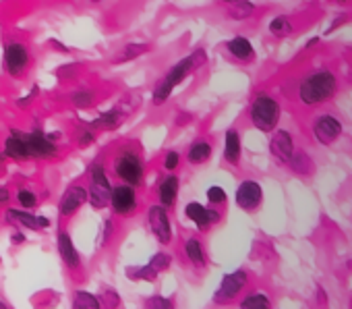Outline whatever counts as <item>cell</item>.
Wrapping results in <instances>:
<instances>
[{"instance_id":"6da1fadb","label":"cell","mask_w":352,"mask_h":309,"mask_svg":"<svg viewBox=\"0 0 352 309\" xmlns=\"http://www.w3.org/2000/svg\"><path fill=\"white\" fill-rule=\"evenodd\" d=\"M338 92V77L327 69L313 71L302 77L296 87V96L305 106H319L329 102Z\"/></svg>"},{"instance_id":"7a4b0ae2","label":"cell","mask_w":352,"mask_h":309,"mask_svg":"<svg viewBox=\"0 0 352 309\" xmlns=\"http://www.w3.org/2000/svg\"><path fill=\"white\" fill-rule=\"evenodd\" d=\"M249 116H251L253 127H257L263 133H270L280 122V116H282L280 102L274 96H270L267 92H261L253 98L251 108H249Z\"/></svg>"},{"instance_id":"3957f363","label":"cell","mask_w":352,"mask_h":309,"mask_svg":"<svg viewBox=\"0 0 352 309\" xmlns=\"http://www.w3.org/2000/svg\"><path fill=\"white\" fill-rule=\"evenodd\" d=\"M114 175L131 187H139L143 183V160L139 158V153L133 149H122L116 153L114 158Z\"/></svg>"},{"instance_id":"277c9868","label":"cell","mask_w":352,"mask_h":309,"mask_svg":"<svg viewBox=\"0 0 352 309\" xmlns=\"http://www.w3.org/2000/svg\"><path fill=\"white\" fill-rule=\"evenodd\" d=\"M112 191H114V187L108 181V175H106L104 164L102 162H94L89 167V187H87L89 204L96 210H104L106 206H110Z\"/></svg>"},{"instance_id":"5b68a950","label":"cell","mask_w":352,"mask_h":309,"mask_svg":"<svg viewBox=\"0 0 352 309\" xmlns=\"http://www.w3.org/2000/svg\"><path fill=\"white\" fill-rule=\"evenodd\" d=\"M344 125L338 116L333 114H317L311 120V135L317 143L321 145H333L342 137Z\"/></svg>"},{"instance_id":"8992f818","label":"cell","mask_w":352,"mask_h":309,"mask_svg":"<svg viewBox=\"0 0 352 309\" xmlns=\"http://www.w3.org/2000/svg\"><path fill=\"white\" fill-rule=\"evenodd\" d=\"M206 61H208V54H206V50H193L189 56H185L183 61H179L176 63L166 75H164V79L172 85V87H176V85H181L193 71H197L199 67H204L206 65Z\"/></svg>"},{"instance_id":"52a82bcc","label":"cell","mask_w":352,"mask_h":309,"mask_svg":"<svg viewBox=\"0 0 352 309\" xmlns=\"http://www.w3.org/2000/svg\"><path fill=\"white\" fill-rule=\"evenodd\" d=\"M30 50L19 44V42H11L5 46V52H3V69L7 75L11 77H19L25 73V69L30 67Z\"/></svg>"},{"instance_id":"ba28073f","label":"cell","mask_w":352,"mask_h":309,"mask_svg":"<svg viewBox=\"0 0 352 309\" xmlns=\"http://www.w3.org/2000/svg\"><path fill=\"white\" fill-rule=\"evenodd\" d=\"M247 272L245 270H236V272H230V274H226L224 278H222V284L216 288V295H214V301L218 303V305H228V303H232L239 295H241V290L247 286Z\"/></svg>"},{"instance_id":"9c48e42d","label":"cell","mask_w":352,"mask_h":309,"mask_svg":"<svg viewBox=\"0 0 352 309\" xmlns=\"http://www.w3.org/2000/svg\"><path fill=\"white\" fill-rule=\"evenodd\" d=\"M147 224H149V231L153 233V237L162 245H168L172 241V222L168 216V208H164L160 204L151 206L147 210Z\"/></svg>"},{"instance_id":"30bf717a","label":"cell","mask_w":352,"mask_h":309,"mask_svg":"<svg viewBox=\"0 0 352 309\" xmlns=\"http://www.w3.org/2000/svg\"><path fill=\"white\" fill-rule=\"evenodd\" d=\"M56 135H46L42 131H32L25 133V143L30 149V158H52L56 156L58 145H56Z\"/></svg>"},{"instance_id":"8fae6325","label":"cell","mask_w":352,"mask_h":309,"mask_svg":"<svg viewBox=\"0 0 352 309\" xmlns=\"http://www.w3.org/2000/svg\"><path fill=\"white\" fill-rule=\"evenodd\" d=\"M137 193H135V187L131 185H118L114 187L112 191V200H110V206L114 210V214L118 216H133L137 212Z\"/></svg>"},{"instance_id":"7c38bea8","label":"cell","mask_w":352,"mask_h":309,"mask_svg":"<svg viewBox=\"0 0 352 309\" xmlns=\"http://www.w3.org/2000/svg\"><path fill=\"white\" fill-rule=\"evenodd\" d=\"M270 151H272V156L282 162V164H288L294 156V139L292 135L286 131V129H278L274 131L272 139H270Z\"/></svg>"},{"instance_id":"4fadbf2b","label":"cell","mask_w":352,"mask_h":309,"mask_svg":"<svg viewBox=\"0 0 352 309\" xmlns=\"http://www.w3.org/2000/svg\"><path fill=\"white\" fill-rule=\"evenodd\" d=\"M263 202V189L257 181H243L236 189V204L239 208L253 212L261 206Z\"/></svg>"},{"instance_id":"5bb4252c","label":"cell","mask_w":352,"mask_h":309,"mask_svg":"<svg viewBox=\"0 0 352 309\" xmlns=\"http://www.w3.org/2000/svg\"><path fill=\"white\" fill-rule=\"evenodd\" d=\"M185 216H187L199 231H208L212 224L220 222V212H218V210H212V208H208V206H204V204H199V202L187 204Z\"/></svg>"},{"instance_id":"9a60e30c","label":"cell","mask_w":352,"mask_h":309,"mask_svg":"<svg viewBox=\"0 0 352 309\" xmlns=\"http://www.w3.org/2000/svg\"><path fill=\"white\" fill-rule=\"evenodd\" d=\"M85 202H89L87 189L81 187V185H71V187L65 191V195H63V200H60V204H58V212H60L63 218H71L73 214H77V210H79Z\"/></svg>"},{"instance_id":"2e32d148","label":"cell","mask_w":352,"mask_h":309,"mask_svg":"<svg viewBox=\"0 0 352 309\" xmlns=\"http://www.w3.org/2000/svg\"><path fill=\"white\" fill-rule=\"evenodd\" d=\"M226 50L232 58H236V63H251L255 58V48L251 44L249 38L245 36H234L226 42Z\"/></svg>"},{"instance_id":"e0dca14e","label":"cell","mask_w":352,"mask_h":309,"mask_svg":"<svg viewBox=\"0 0 352 309\" xmlns=\"http://www.w3.org/2000/svg\"><path fill=\"white\" fill-rule=\"evenodd\" d=\"M5 153L13 160H32L30 158V149H28V143H25V133H19V131H11V135L5 139Z\"/></svg>"},{"instance_id":"ac0fdd59","label":"cell","mask_w":352,"mask_h":309,"mask_svg":"<svg viewBox=\"0 0 352 309\" xmlns=\"http://www.w3.org/2000/svg\"><path fill=\"white\" fill-rule=\"evenodd\" d=\"M58 253H60V259L65 262V266L69 270H79L81 268V257L73 245V239L67 231H60L58 233Z\"/></svg>"},{"instance_id":"d6986e66","label":"cell","mask_w":352,"mask_h":309,"mask_svg":"<svg viewBox=\"0 0 352 309\" xmlns=\"http://www.w3.org/2000/svg\"><path fill=\"white\" fill-rule=\"evenodd\" d=\"M179 187H181V181L176 175H168L162 179V183L157 185V200H160V206L164 208H172L176 204V198H179Z\"/></svg>"},{"instance_id":"ffe728a7","label":"cell","mask_w":352,"mask_h":309,"mask_svg":"<svg viewBox=\"0 0 352 309\" xmlns=\"http://www.w3.org/2000/svg\"><path fill=\"white\" fill-rule=\"evenodd\" d=\"M5 218H7V222H19L21 226H28L32 231H40V228H48L50 226V220L48 218L34 216V214H30L25 210H13L11 208V210H7Z\"/></svg>"},{"instance_id":"44dd1931","label":"cell","mask_w":352,"mask_h":309,"mask_svg":"<svg viewBox=\"0 0 352 309\" xmlns=\"http://www.w3.org/2000/svg\"><path fill=\"white\" fill-rule=\"evenodd\" d=\"M243 153V143H241V133L232 127L224 135V160L228 164H239Z\"/></svg>"},{"instance_id":"7402d4cb","label":"cell","mask_w":352,"mask_h":309,"mask_svg":"<svg viewBox=\"0 0 352 309\" xmlns=\"http://www.w3.org/2000/svg\"><path fill=\"white\" fill-rule=\"evenodd\" d=\"M126 112L129 110H122L120 106H116V108H112V110H108V112H104V114H100L96 120H91V125H89V129H100V131H112V129H116L122 120H124V116H126Z\"/></svg>"},{"instance_id":"603a6c76","label":"cell","mask_w":352,"mask_h":309,"mask_svg":"<svg viewBox=\"0 0 352 309\" xmlns=\"http://www.w3.org/2000/svg\"><path fill=\"white\" fill-rule=\"evenodd\" d=\"M212 158V143L208 139H195L189 149H187V162L197 167V164H206Z\"/></svg>"},{"instance_id":"cb8c5ba5","label":"cell","mask_w":352,"mask_h":309,"mask_svg":"<svg viewBox=\"0 0 352 309\" xmlns=\"http://www.w3.org/2000/svg\"><path fill=\"white\" fill-rule=\"evenodd\" d=\"M290 164V169L296 173V175H300V177H311L313 173H315V162L311 160V156L305 151V149H298V151H294V156H292V160L288 162Z\"/></svg>"},{"instance_id":"d4e9b609","label":"cell","mask_w":352,"mask_h":309,"mask_svg":"<svg viewBox=\"0 0 352 309\" xmlns=\"http://www.w3.org/2000/svg\"><path fill=\"white\" fill-rule=\"evenodd\" d=\"M185 253H187V257L191 259V264H195L197 268H204L206 264H208V255H206V249H204V245H201V241L199 239H189L187 243H185Z\"/></svg>"},{"instance_id":"484cf974","label":"cell","mask_w":352,"mask_h":309,"mask_svg":"<svg viewBox=\"0 0 352 309\" xmlns=\"http://www.w3.org/2000/svg\"><path fill=\"white\" fill-rule=\"evenodd\" d=\"M73 309H102V303H100V297H96L87 290H75Z\"/></svg>"},{"instance_id":"4316f807","label":"cell","mask_w":352,"mask_h":309,"mask_svg":"<svg viewBox=\"0 0 352 309\" xmlns=\"http://www.w3.org/2000/svg\"><path fill=\"white\" fill-rule=\"evenodd\" d=\"M149 50H151L149 44H135V42H131V44H126V46L114 56V63L133 61V58H137V56H141V54H145V52H149Z\"/></svg>"},{"instance_id":"83f0119b","label":"cell","mask_w":352,"mask_h":309,"mask_svg":"<svg viewBox=\"0 0 352 309\" xmlns=\"http://www.w3.org/2000/svg\"><path fill=\"white\" fill-rule=\"evenodd\" d=\"M294 32V25L290 21V17H284V15H278L270 21V34L276 36V38H286Z\"/></svg>"},{"instance_id":"f1b7e54d","label":"cell","mask_w":352,"mask_h":309,"mask_svg":"<svg viewBox=\"0 0 352 309\" xmlns=\"http://www.w3.org/2000/svg\"><path fill=\"white\" fill-rule=\"evenodd\" d=\"M253 13H255V7H253L251 3H245V0H239V3L228 5V11H226V15H228L230 19H236V21L249 19Z\"/></svg>"},{"instance_id":"f546056e","label":"cell","mask_w":352,"mask_h":309,"mask_svg":"<svg viewBox=\"0 0 352 309\" xmlns=\"http://www.w3.org/2000/svg\"><path fill=\"white\" fill-rule=\"evenodd\" d=\"M239 309H272V301L263 292H253V295H247L241 301Z\"/></svg>"},{"instance_id":"4dcf8cb0","label":"cell","mask_w":352,"mask_h":309,"mask_svg":"<svg viewBox=\"0 0 352 309\" xmlns=\"http://www.w3.org/2000/svg\"><path fill=\"white\" fill-rule=\"evenodd\" d=\"M172 92H174V87L162 77V79L155 83L153 92H151V102H153L155 106H162L164 102H168V98L172 96Z\"/></svg>"},{"instance_id":"1f68e13d","label":"cell","mask_w":352,"mask_h":309,"mask_svg":"<svg viewBox=\"0 0 352 309\" xmlns=\"http://www.w3.org/2000/svg\"><path fill=\"white\" fill-rule=\"evenodd\" d=\"M157 270H153L149 264L147 266H137V268H126V276L131 280H147V282H153L157 278Z\"/></svg>"},{"instance_id":"d6a6232c","label":"cell","mask_w":352,"mask_h":309,"mask_svg":"<svg viewBox=\"0 0 352 309\" xmlns=\"http://www.w3.org/2000/svg\"><path fill=\"white\" fill-rule=\"evenodd\" d=\"M71 102L77 106V108H87L94 104V92L91 89H77L71 94Z\"/></svg>"},{"instance_id":"836d02e7","label":"cell","mask_w":352,"mask_h":309,"mask_svg":"<svg viewBox=\"0 0 352 309\" xmlns=\"http://www.w3.org/2000/svg\"><path fill=\"white\" fill-rule=\"evenodd\" d=\"M100 303H102V309H116L120 305V297L116 290L112 288H106L102 295H100Z\"/></svg>"},{"instance_id":"e575fe53","label":"cell","mask_w":352,"mask_h":309,"mask_svg":"<svg viewBox=\"0 0 352 309\" xmlns=\"http://www.w3.org/2000/svg\"><path fill=\"white\" fill-rule=\"evenodd\" d=\"M143 309H174V303H172V299H166L162 295H153L145 301Z\"/></svg>"},{"instance_id":"d590c367","label":"cell","mask_w":352,"mask_h":309,"mask_svg":"<svg viewBox=\"0 0 352 309\" xmlns=\"http://www.w3.org/2000/svg\"><path fill=\"white\" fill-rule=\"evenodd\" d=\"M226 191H224V187H220V185H212L210 189H208V202L212 204V206H222V204H226Z\"/></svg>"},{"instance_id":"8d00e7d4","label":"cell","mask_w":352,"mask_h":309,"mask_svg":"<svg viewBox=\"0 0 352 309\" xmlns=\"http://www.w3.org/2000/svg\"><path fill=\"white\" fill-rule=\"evenodd\" d=\"M17 200H19V204H21L25 210H32V208L38 206V198H36V193L30 191V189H19V191H17Z\"/></svg>"},{"instance_id":"74e56055","label":"cell","mask_w":352,"mask_h":309,"mask_svg":"<svg viewBox=\"0 0 352 309\" xmlns=\"http://www.w3.org/2000/svg\"><path fill=\"white\" fill-rule=\"evenodd\" d=\"M170 264H172V257H170L168 253H155V255L149 259V266H151L153 270H157V272L168 270V268H170Z\"/></svg>"},{"instance_id":"f35d334b","label":"cell","mask_w":352,"mask_h":309,"mask_svg":"<svg viewBox=\"0 0 352 309\" xmlns=\"http://www.w3.org/2000/svg\"><path fill=\"white\" fill-rule=\"evenodd\" d=\"M179 164H181V153H179V151H174V149L166 151V156H164V169H166L168 173H172V171L179 169Z\"/></svg>"},{"instance_id":"ab89813d","label":"cell","mask_w":352,"mask_h":309,"mask_svg":"<svg viewBox=\"0 0 352 309\" xmlns=\"http://www.w3.org/2000/svg\"><path fill=\"white\" fill-rule=\"evenodd\" d=\"M94 141H96V133H94V129H85V131L81 133V137H79V145H81V147L91 145Z\"/></svg>"},{"instance_id":"60d3db41","label":"cell","mask_w":352,"mask_h":309,"mask_svg":"<svg viewBox=\"0 0 352 309\" xmlns=\"http://www.w3.org/2000/svg\"><path fill=\"white\" fill-rule=\"evenodd\" d=\"M9 200H11V191L5 189V187H0V204H5V202H9Z\"/></svg>"},{"instance_id":"b9f144b4","label":"cell","mask_w":352,"mask_h":309,"mask_svg":"<svg viewBox=\"0 0 352 309\" xmlns=\"http://www.w3.org/2000/svg\"><path fill=\"white\" fill-rule=\"evenodd\" d=\"M13 241H15V243L19 245V243H23V241H25V237H23L21 233H15V235H13Z\"/></svg>"},{"instance_id":"7bdbcfd3","label":"cell","mask_w":352,"mask_h":309,"mask_svg":"<svg viewBox=\"0 0 352 309\" xmlns=\"http://www.w3.org/2000/svg\"><path fill=\"white\" fill-rule=\"evenodd\" d=\"M0 309H9V307H7V305H5L3 301H0Z\"/></svg>"},{"instance_id":"ee69618b","label":"cell","mask_w":352,"mask_h":309,"mask_svg":"<svg viewBox=\"0 0 352 309\" xmlns=\"http://www.w3.org/2000/svg\"><path fill=\"white\" fill-rule=\"evenodd\" d=\"M350 307H352V299H350Z\"/></svg>"}]
</instances>
